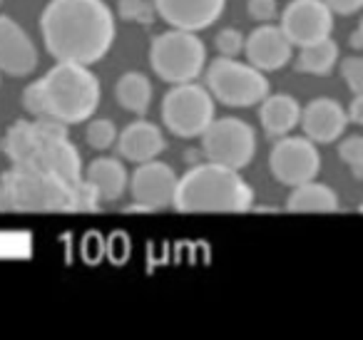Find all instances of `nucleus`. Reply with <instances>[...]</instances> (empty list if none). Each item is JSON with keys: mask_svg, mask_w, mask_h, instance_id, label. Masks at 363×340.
Here are the masks:
<instances>
[{"mask_svg": "<svg viewBox=\"0 0 363 340\" xmlns=\"http://www.w3.org/2000/svg\"><path fill=\"white\" fill-rule=\"evenodd\" d=\"M0 211H8V201H6V194L0 189Z\"/></svg>", "mask_w": 363, "mask_h": 340, "instance_id": "33", "label": "nucleus"}, {"mask_svg": "<svg viewBox=\"0 0 363 340\" xmlns=\"http://www.w3.org/2000/svg\"><path fill=\"white\" fill-rule=\"evenodd\" d=\"M214 47L222 57H239L244 50V35L237 28H224L214 38Z\"/></svg>", "mask_w": 363, "mask_h": 340, "instance_id": "27", "label": "nucleus"}, {"mask_svg": "<svg viewBox=\"0 0 363 340\" xmlns=\"http://www.w3.org/2000/svg\"><path fill=\"white\" fill-rule=\"evenodd\" d=\"M279 28L294 47H303L331 38L333 13L323 0H289L284 8Z\"/></svg>", "mask_w": 363, "mask_h": 340, "instance_id": "11", "label": "nucleus"}, {"mask_svg": "<svg viewBox=\"0 0 363 340\" xmlns=\"http://www.w3.org/2000/svg\"><path fill=\"white\" fill-rule=\"evenodd\" d=\"M115 147L120 159L132 162V164H142V162L157 159L167 149V140L164 132L155 122L135 120L122 132H117Z\"/></svg>", "mask_w": 363, "mask_h": 340, "instance_id": "17", "label": "nucleus"}, {"mask_svg": "<svg viewBox=\"0 0 363 340\" xmlns=\"http://www.w3.org/2000/svg\"><path fill=\"white\" fill-rule=\"evenodd\" d=\"M115 100L125 112L147 115L152 105V82L145 72H125L115 85Z\"/></svg>", "mask_w": 363, "mask_h": 340, "instance_id": "21", "label": "nucleus"}, {"mask_svg": "<svg viewBox=\"0 0 363 340\" xmlns=\"http://www.w3.org/2000/svg\"><path fill=\"white\" fill-rule=\"evenodd\" d=\"M269 166H272V174L279 184L296 186L316 179L318 169H321V154H318V147L303 135H284L272 147Z\"/></svg>", "mask_w": 363, "mask_h": 340, "instance_id": "10", "label": "nucleus"}, {"mask_svg": "<svg viewBox=\"0 0 363 340\" xmlns=\"http://www.w3.org/2000/svg\"><path fill=\"white\" fill-rule=\"evenodd\" d=\"M202 157L229 169H247L257 154V132L239 117H214L202 132Z\"/></svg>", "mask_w": 363, "mask_h": 340, "instance_id": "9", "label": "nucleus"}, {"mask_svg": "<svg viewBox=\"0 0 363 340\" xmlns=\"http://www.w3.org/2000/svg\"><path fill=\"white\" fill-rule=\"evenodd\" d=\"M247 13L257 23H272L279 16L277 0H247Z\"/></svg>", "mask_w": 363, "mask_h": 340, "instance_id": "29", "label": "nucleus"}, {"mask_svg": "<svg viewBox=\"0 0 363 340\" xmlns=\"http://www.w3.org/2000/svg\"><path fill=\"white\" fill-rule=\"evenodd\" d=\"M333 16H356L363 8V0H323Z\"/></svg>", "mask_w": 363, "mask_h": 340, "instance_id": "30", "label": "nucleus"}, {"mask_svg": "<svg viewBox=\"0 0 363 340\" xmlns=\"http://www.w3.org/2000/svg\"><path fill=\"white\" fill-rule=\"evenodd\" d=\"M162 122L179 140H197L214 120V97L197 82H179L162 100Z\"/></svg>", "mask_w": 363, "mask_h": 340, "instance_id": "8", "label": "nucleus"}, {"mask_svg": "<svg viewBox=\"0 0 363 340\" xmlns=\"http://www.w3.org/2000/svg\"><path fill=\"white\" fill-rule=\"evenodd\" d=\"M82 176L90 181L100 204H115L117 199H122V194L127 191V181H130L125 162L120 157H97L85 166Z\"/></svg>", "mask_w": 363, "mask_h": 340, "instance_id": "18", "label": "nucleus"}, {"mask_svg": "<svg viewBox=\"0 0 363 340\" xmlns=\"http://www.w3.org/2000/svg\"><path fill=\"white\" fill-rule=\"evenodd\" d=\"M85 140L95 152H107L117 140L115 122L102 120V117H100V120H92V117H90V122H87V127H85Z\"/></svg>", "mask_w": 363, "mask_h": 340, "instance_id": "24", "label": "nucleus"}, {"mask_svg": "<svg viewBox=\"0 0 363 340\" xmlns=\"http://www.w3.org/2000/svg\"><path fill=\"white\" fill-rule=\"evenodd\" d=\"M298 117H301V105L294 95H272L269 92L262 102H259V122L262 130L269 140H279L284 135H291L298 127Z\"/></svg>", "mask_w": 363, "mask_h": 340, "instance_id": "19", "label": "nucleus"}, {"mask_svg": "<svg viewBox=\"0 0 363 340\" xmlns=\"http://www.w3.org/2000/svg\"><path fill=\"white\" fill-rule=\"evenodd\" d=\"M346 117L351 125H363V95H353L351 100V107L346 110Z\"/></svg>", "mask_w": 363, "mask_h": 340, "instance_id": "31", "label": "nucleus"}, {"mask_svg": "<svg viewBox=\"0 0 363 340\" xmlns=\"http://www.w3.org/2000/svg\"><path fill=\"white\" fill-rule=\"evenodd\" d=\"M0 152L11 164L30 166L70 184L82 179V159L70 142V125L55 117L18 120L0 140Z\"/></svg>", "mask_w": 363, "mask_h": 340, "instance_id": "2", "label": "nucleus"}, {"mask_svg": "<svg viewBox=\"0 0 363 340\" xmlns=\"http://www.w3.org/2000/svg\"><path fill=\"white\" fill-rule=\"evenodd\" d=\"M348 45H351L353 50H363V23L351 33V40H348Z\"/></svg>", "mask_w": 363, "mask_h": 340, "instance_id": "32", "label": "nucleus"}, {"mask_svg": "<svg viewBox=\"0 0 363 340\" xmlns=\"http://www.w3.org/2000/svg\"><path fill=\"white\" fill-rule=\"evenodd\" d=\"M298 125L303 130V137L313 144H333L348 130V117L341 102L333 97H316L306 107H301Z\"/></svg>", "mask_w": 363, "mask_h": 340, "instance_id": "15", "label": "nucleus"}, {"mask_svg": "<svg viewBox=\"0 0 363 340\" xmlns=\"http://www.w3.org/2000/svg\"><path fill=\"white\" fill-rule=\"evenodd\" d=\"M23 107L30 117H48V107H45V95H43L40 82H30V85L23 90Z\"/></svg>", "mask_w": 363, "mask_h": 340, "instance_id": "28", "label": "nucleus"}, {"mask_svg": "<svg viewBox=\"0 0 363 340\" xmlns=\"http://www.w3.org/2000/svg\"><path fill=\"white\" fill-rule=\"evenodd\" d=\"M0 6H3V0H0Z\"/></svg>", "mask_w": 363, "mask_h": 340, "instance_id": "34", "label": "nucleus"}, {"mask_svg": "<svg viewBox=\"0 0 363 340\" xmlns=\"http://www.w3.org/2000/svg\"><path fill=\"white\" fill-rule=\"evenodd\" d=\"M38 82L45 95L48 117H55L65 125H80L90 120L100 107V80L90 65L57 60Z\"/></svg>", "mask_w": 363, "mask_h": 340, "instance_id": "5", "label": "nucleus"}, {"mask_svg": "<svg viewBox=\"0 0 363 340\" xmlns=\"http://www.w3.org/2000/svg\"><path fill=\"white\" fill-rule=\"evenodd\" d=\"M338 72L341 80L346 82V87L353 95H363V57L361 55H348L338 57Z\"/></svg>", "mask_w": 363, "mask_h": 340, "instance_id": "26", "label": "nucleus"}, {"mask_svg": "<svg viewBox=\"0 0 363 340\" xmlns=\"http://www.w3.org/2000/svg\"><path fill=\"white\" fill-rule=\"evenodd\" d=\"M38 67V47L11 16H0V75L28 77Z\"/></svg>", "mask_w": 363, "mask_h": 340, "instance_id": "14", "label": "nucleus"}, {"mask_svg": "<svg viewBox=\"0 0 363 340\" xmlns=\"http://www.w3.org/2000/svg\"><path fill=\"white\" fill-rule=\"evenodd\" d=\"M244 55L247 62L262 72H277L294 60V45L286 40L281 28L274 23H259L244 38Z\"/></svg>", "mask_w": 363, "mask_h": 340, "instance_id": "13", "label": "nucleus"}, {"mask_svg": "<svg viewBox=\"0 0 363 340\" xmlns=\"http://www.w3.org/2000/svg\"><path fill=\"white\" fill-rule=\"evenodd\" d=\"M338 42L331 40V38H323L318 42H311V45L298 47V55L294 60V67L298 72H306V75H316V77H326L333 72L338 62Z\"/></svg>", "mask_w": 363, "mask_h": 340, "instance_id": "22", "label": "nucleus"}, {"mask_svg": "<svg viewBox=\"0 0 363 340\" xmlns=\"http://www.w3.org/2000/svg\"><path fill=\"white\" fill-rule=\"evenodd\" d=\"M172 206L182 214H244L254 209V189L237 169L202 162L177 179Z\"/></svg>", "mask_w": 363, "mask_h": 340, "instance_id": "4", "label": "nucleus"}, {"mask_svg": "<svg viewBox=\"0 0 363 340\" xmlns=\"http://www.w3.org/2000/svg\"><path fill=\"white\" fill-rule=\"evenodd\" d=\"M338 206L341 204L336 191L316 179L291 186V194L286 199V209L291 214H333Z\"/></svg>", "mask_w": 363, "mask_h": 340, "instance_id": "20", "label": "nucleus"}, {"mask_svg": "<svg viewBox=\"0 0 363 340\" xmlns=\"http://www.w3.org/2000/svg\"><path fill=\"white\" fill-rule=\"evenodd\" d=\"M40 35L55 60L95 65L110 52L117 26L105 0H50L40 13Z\"/></svg>", "mask_w": 363, "mask_h": 340, "instance_id": "1", "label": "nucleus"}, {"mask_svg": "<svg viewBox=\"0 0 363 340\" xmlns=\"http://www.w3.org/2000/svg\"><path fill=\"white\" fill-rule=\"evenodd\" d=\"M0 189L6 194L8 211L23 214H90L102 206L85 176L70 184L30 166L13 164L6 169L0 174Z\"/></svg>", "mask_w": 363, "mask_h": 340, "instance_id": "3", "label": "nucleus"}, {"mask_svg": "<svg viewBox=\"0 0 363 340\" xmlns=\"http://www.w3.org/2000/svg\"><path fill=\"white\" fill-rule=\"evenodd\" d=\"M157 18L179 30H207L222 18L227 0H152Z\"/></svg>", "mask_w": 363, "mask_h": 340, "instance_id": "16", "label": "nucleus"}, {"mask_svg": "<svg viewBox=\"0 0 363 340\" xmlns=\"http://www.w3.org/2000/svg\"><path fill=\"white\" fill-rule=\"evenodd\" d=\"M338 157L343 164L351 169L353 179H363V137L361 135H348L338 142Z\"/></svg>", "mask_w": 363, "mask_h": 340, "instance_id": "25", "label": "nucleus"}, {"mask_svg": "<svg viewBox=\"0 0 363 340\" xmlns=\"http://www.w3.org/2000/svg\"><path fill=\"white\" fill-rule=\"evenodd\" d=\"M150 65L155 75L169 85L199 80L207 67V45L197 33L172 28L152 40Z\"/></svg>", "mask_w": 363, "mask_h": 340, "instance_id": "6", "label": "nucleus"}, {"mask_svg": "<svg viewBox=\"0 0 363 340\" xmlns=\"http://www.w3.org/2000/svg\"><path fill=\"white\" fill-rule=\"evenodd\" d=\"M177 171L169 164L160 159H150L137 164L135 174L127 181V189L132 194V201L142 204L147 211H160L172 206L177 189Z\"/></svg>", "mask_w": 363, "mask_h": 340, "instance_id": "12", "label": "nucleus"}, {"mask_svg": "<svg viewBox=\"0 0 363 340\" xmlns=\"http://www.w3.org/2000/svg\"><path fill=\"white\" fill-rule=\"evenodd\" d=\"M117 13L122 21L137 26H152L157 21V8L152 0H117Z\"/></svg>", "mask_w": 363, "mask_h": 340, "instance_id": "23", "label": "nucleus"}, {"mask_svg": "<svg viewBox=\"0 0 363 340\" xmlns=\"http://www.w3.org/2000/svg\"><path fill=\"white\" fill-rule=\"evenodd\" d=\"M204 87L214 102L227 107H254L272 92L267 72L249 62H239L237 57L222 55L204 67Z\"/></svg>", "mask_w": 363, "mask_h": 340, "instance_id": "7", "label": "nucleus"}]
</instances>
